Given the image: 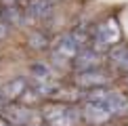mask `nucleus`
Here are the masks:
<instances>
[{
  "instance_id": "1",
  "label": "nucleus",
  "mask_w": 128,
  "mask_h": 126,
  "mask_svg": "<svg viewBox=\"0 0 128 126\" xmlns=\"http://www.w3.org/2000/svg\"><path fill=\"white\" fill-rule=\"evenodd\" d=\"M88 34L84 28H76L67 34H63L61 38L55 40L52 44V59L59 65H72V61L78 57V52L86 48Z\"/></svg>"
},
{
  "instance_id": "2",
  "label": "nucleus",
  "mask_w": 128,
  "mask_h": 126,
  "mask_svg": "<svg viewBox=\"0 0 128 126\" xmlns=\"http://www.w3.org/2000/svg\"><path fill=\"white\" fill-rule=\"evenodd\" d=\"M40 116L46 126H78L82 120L80 107L63 101H48L42 105Z\"/></svg>"
},
{
  "instance_id": "3",
  "label": "nucleus",
  "mask_w": 128,
  "mask_h": 126,
  "mask_svg": "<svg viewBox=\"0 0 128 126\" xmlns=\"http://www.w3.org/2000/svg\"><path fill=\"white\" fill-rule=\"evenodd\" d=\"M84 99L90 103H97L101 107H105L111 116H120L128 112V99L126 94H122L118 90H111V88H92V90H86Z\"/></svg>"
},
{
  "instance_id": "4",
  "label": "nucleus",
  "mask_w": 128,
  "mask_h": 126,
  "mask_svg": "<svg viewBox=\"0 0 128 126\" xmlns=\"http://www.w3.org/2000/svg\"><path fill=\"white\" fill-rule=\"evenodd\" d=\"M122 38V30H120V23L116 17H109L105 19L103 23H99L94 28V34H92V46L97 52L103 55L105 50H111L114 46H118V42Z\"/></svg>"
},
{
  "instance_id": "5",
  "label": "nucleus",
  "mask_w": 128,
  "mask_h": 126,
  "mask_svg": "<svg viewBox=\"0 0 128 126\" xmlns=\"http://www.w3.org/2000/svg\"><path fill=\"white\" fill-rule=\"evenodd\" d=\"M34 109L28 107V105L19 103V101H8L6 105H4L2 109V118L6 120V122H10L13 126H28V122L32 118H34Z\"/></svg>"
},
{
  "instance_id": "6",
  "label": "nucleus",
  "mask_w": 128,
  "mask_h": 126,
  "mask_svg": "<svg viewBox=\"0 0 128 126\" xmlns=\"http://www.w3.org/2000/svg\"><path fill=\"white\" fill-rule=\"evenodd\" d=\"M111 78L107 76V72H103L99 67V70H88V72H76V78H74V82H76V86L80 88H86V90H92V88H103L107 86Z\"/></svg>"
},
{
  "instance_id": "7",
  "label": "nucleus",
  "mask_w": 128,
  "mask_h": 126,
  "mask_svg": "<svg viewBox=\"0 0 128 126\" xmlns=\"http://www.w3.org/2000/svg\"><path fill=\"white\" fill-rule=\"evenodd\" d=\"M103 63V55L97 52L94 48H82L78 57L72 61V67L76 72H88V70H99Z\"/></svg>"
},
{
  "instance_id": "8",
  "label": "nucleus",
  "mask_w": 128,
  "mask_h": 126,
  "mask_svg": "<svg viewBox=\"0 0 128 126\" xmlns=\"http://www.w3.org/2000/svg\"><path fill=\"white\" fill-rule=\"evenodd\" d=\"M80 114H82V120H86L88 124H105L114 118L105 107H101L97 103H90V101H84V105L80 107Z\"/></svg>"
},
{
  "instance_id": "9",
  "label": "nucleus",
  "mask_w": 128,
  "mask_h": 126,
  "mask_svg": "<svg viewBox=\"0 0 128 126\" xmlns=\"http://www.w3.org/2000/svg\"><path fill=\"white\" fill-rule=\"evenodd\" d=\"M52 6L55 4L50 0H30V4L25 6V17L28 21H44L52 15Z\"/></svg>"
},
{
  "instance_id": "10",
  "label": "nucleus",
  "mask_w": 128,
  "mask_h": 126,
  "mask_svg": "<svg viewBox=\"0 0 128 126\" xmlns=\"http://www.w3.org/2000/svg\"><path fill=\"white\" fill-rule=\"evenodd\" d=\"M30 84L25 78H13V80H8V82H4L2 84V88H0V97L4 99V101H19V97L25 92V88H28Z\"/></svg>"
},
{
  "instance_id": "11",
  "label": "nucleus",
  "mask_w": 128,
  "mask_h": 126,
  "mask_svg": "<svg viewBox=\"0 0 128 126\" xmlns=\"http://www.w3.org/2000/svg\"><path fill=\"white\" fill-rule=\"evenodd\" d=\"M30 46L34 50H44V48H48V46H50V40H48V36H46L44 32L36 30V32H32V34H30Z\"/></svg>"
},
{
  "instance_id": "12",
  "label": "nucleus",
  "mask_w": 128,
  "mask_h": 126,
  "mask_svg": "<svg viewBox=\"0 0 128 126\" xmlns=\"http://www.w3.org/2000/svg\"><path fill=\"white\" fill-rule=\"evenodd\" d=\"M40 101V92L36 90V88H32V86H28L25 88V92L19 97V103H23V105H28V107H32V105H36Z\"/></svg>"
},
{
  "instance_id": "13",
  "label": "nucleus",
  "mask_w": 128,
  "mask_h": 126,
  "mask_svg": "<svg viewBox=\"0 0 128 126\" xmlns=\"http://www.w3.org/2000/svg\"><path fill=\"white\" fill-rule=\"evenodd\" d=\"M6 21H4V19H0V38H4V36H6Z\"/></svg>"
},
{
  "instance_id": "14",
  "label": "nucleus",
  "mask_w": 128,
  "mask_h": 126,
  "mask_svg": "<svg viewBox=\"0 0 128 126\" xmlns=\"http://www.w3.org/2000/svg\"><path fill=\"white\" fill-rule=\"evenodd\" d=\"M118 67H120V70H124V72H128V52H126L124 59L120 61V65H118Z\"/></svg>"
},
{
  "instance_id": "15",
  "label": "nucleus",
  "mask_w": 128,
  "mask_h": 126,
  "mask_svg": "<svg viewBox=\"0 0 128 126\" xmlns=\"http://www.w3.org/2000/svg\"><path fill=\"white\" fill-rule=\"evenodd\" d=\"M0 126H13V124H10V122H6V120H4L2 116H0Z\"/></svg>"
},
{
  "instance_id": "16",
  "label": "nucleus",
  "mask_w": 128,
  "mask_h": 126,
  "mask_svg": "<svg viewBox=\"0 0 128 126\" xmlns=\"http://www.w3.org/2000/svg\"><path fill=\"white\" fill-rule=\"evenodd\" d=\"M4 105H6V101H4V99L0 97V114H2V109H4Z\"/></svg>"
},
{
  "instance_id": "17",
  "label": "nucleus",
  "mask_w": 128,
  "mask_h": 126,
  "mask_svg": "<svg viewBox=\"0 0 128 126\" xmlns=\"http://www.w3.org/2000/svg\"><path fill=\"white\" fill-rule=\"evenodd\" d=\"M50 2H52V4H55V2H57V0H50Z\"/></svg>"
},
{
  "instance_id": "18",
  "label": "nucleus",
  "mask_w": 128,
  "mask_h": 126,
  "mask_svg": "<svg viewBox=\"0 0 128 126\" xmlns=\"http://www.w3.org/2000/svg\"><path fill=\"white\" fill-rule=\"evenodd\" d=\"M126 84H128V76H126Z\"/></svg>"
},
{
  "instance_id": "19",
  "label": "nucleus",
  "mask_w": 128,
  "mask_h": 126,
  "mask_svg": "<svg viewBox=\"0 0 128 126\" xmlns=\"http://www.w3.org/2000/svg\"><path fill=\"white\" fill-rule=\"evenodd\" d=\"M0 88H2V86H0Z\"/></svg>"
}]
</instances>
